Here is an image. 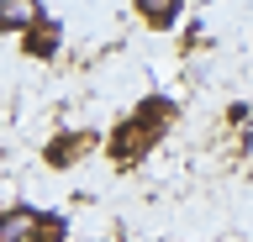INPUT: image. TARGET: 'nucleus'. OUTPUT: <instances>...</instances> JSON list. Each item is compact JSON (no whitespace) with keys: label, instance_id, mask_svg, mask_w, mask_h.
I'll return each mask as SVG.
<instances>
[{"label":"nucleus","instance_id":"423d86ee","mask_svg":"<svg viewBox=\"0 0 253 242\" xmlns=\"http://www.w3.org/2000/svg\"><path fill=\"white\" fill-rule=\"evenodd\" d=\"M53 48H58V21H42V27H32V32H27V53L47 58Z\"/></svg>","mask_w":253,"mask_h":242},{"label":"nucleus","instance_id":"7ed1b4c3","mask_svg":"<svg viewBox=\"0 0 253 242\" xmlns=\"http://www.w3.org/2000/svg\"><path fill=\"white\" fill-rule=\"evenodd\" d=\"M42 5L37 0H0V27H16V32H32V27H42Z\"/></svg>","mask_w":253,"mask_h":242},{"label":"nucleus","instance_id":"39448f33","mask_svg":"<svg viewBox=\"0 0 253 242\" xmlns=\"http://www.w3.org/2000/svg\"><path fill=\"white\" fill-rule=\"evenodd\" d=\"M79 147H95V137H90V132H79V137H58V142H47V163H58V169H63V163H74V158H79Z\"/></svg>","mask_w":253,"mask_h":242},{"label":"nucleus","instance_id":"20e7f679","mask_svg":"<svg viewBox=\"0 0 253 242\" xmlns=\"http://www.w3.org/2000/svg\"><path fill=\"white\" fill-rule=\"evenodd\" d=\"M132 5H137V16L148 21L153 32H164V27L179 21V5H185V0H132Z\"/></svg>","mask_w":253,"mask_h":242},{"label":"nucleus","instance_id":"f03ea898","mask_svg":"<svg viewBox=\"0 0 253 242\" xmlns=\"http://www.w3.org/2000/svg\"><path fill=\"white\" fill-rule=\"evenodd\" d=\"M37 226H42V216L32 206H11L0 216V242H37Z\"/></svg>","mask_w":253,"mask_h":242},{"label":"nucleus","instance_id":"f257e3e1","mask_svg":"<svg viewBox=\"0 0 253 242\" xmlns=\"http://www.w3.org/2000/svg\"><path fill=\"white\" fill-rule=\"evenodd\" d=\"M164 127H169V100H148L137 116H126L122 127H116L111 153H116V158H137V153H148V147L164 137Z\"/></svg>","mask_w":253,"mask_h":242},{"label":"nucleus","instance_id":"0eeeda50","mask_svg":"<svg viewBox=\"0 0 253 242\" xmlns=\"http://www.w3.org/2000/svg\"><path fill=\"white\" fill-rule=\"evenodd\" d=\"M63 232H69V221H63V216H42V226H37V242H63Z\"/></svg>","mask_w":253,"mask_h":242}]
</instances>
